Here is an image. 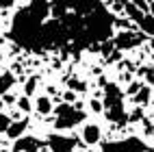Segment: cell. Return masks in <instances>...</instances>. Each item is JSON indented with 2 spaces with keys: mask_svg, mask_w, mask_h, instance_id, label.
<instances>
[{
  "mask_svg": "<svg viewBox=\"0 0 154 152\" xmlns=\"http://www.w3.org/2000/svg\"><path fill=\"white\" fill-rule=\"evenodd\" d=\"M50 17V2H30L22 7L13 15L11 22V33L9 37L13 44L28 50V52H42V26Z\"/></svg>",
  "mask_w": 154,
  "mask_h": 152,
  "instance_id": "1",
  "label": "cell"
},
{
  "mask_svg": "<svg viewBox=\"0 0 154 152\" xmlns=\"http://www.w3.org/2000/svg\"><path fill=\"white\" fill-rule=\"evenodd\" d=\"M104 115L113 124H126V109H124V94L115 83H104Z\"/></svg>",
  "mask_w": 154,
  "mask_h": 152,
  "instance_id": "2",
  "label": "cell"
},
{
  "mask_svg": "<svg viewBox=\"0 0 154 152\" xmlns=\"http://www.w3.org/2000/svg\"><path fill=\"white\" fill-rule=\"evenodd\" d=\"M85 117H87L85 111H80V109L72 107V104H67V102L59 104V107L54 109V126H57V130L74 128V126L80 124V122H83Z\"/></svg>",
  "mask_w": 154,
  "mask_h": 152,
  "instance_id": "3",
  "label": "cell"
},
{
  "mask_svg": "<svg viewBox=\"0 0 154 152\" xmlns=\"http://www.w3.org/2000/svg\"><path fill=\"white\" fill-rule=\"evenodd\" d=\"M146 144L139 137H128L122 141H109L102 144V152H146Z\"/></svg>",
  "mask_w": 154,
  "mask_h": 152,
  "instance_id": "4",
  "label": "cell"
},
{
  "mask_svg": "<svg viewBox=\"0 0 154 152\" xmlns=\"http://www.w3.org/2000/svg\"><path fill=\"white\" fill-rule=\"evenodd\" d=\"M124 9L128 11V15H130V17H132V20H135V22L141 26L143 35H154V15L143 13L135 2H124Z\"/></svg>",
  "mask_w": 154,
  "mask_h": 152,
  "instance_id": "5",
  "label": "cell"
},
{
  "mask_svg": "<svg viewBox=\"0 0 154 152\" xmlns=\"http://www.w3.org/2000/svg\"><path fill=\"white\" fill-rule=\"evenodd\" d=\"M143 39H146V35L139 33V30H122V33L115 37L113 46H115L117 50H130V48L139 46Z\"/></svg>",
  "mask_w": 154,
  "mask_h": 152,
  "instance_id": "6",
  "label": "cell"
},
{
  "mask_svg": "<svg viewBox=\"0 0 154 152\" xmlns=\"http://www.w3.org/2000/svg\"><path fill=\"white\" fill-rule=\"evenodd\" d=\"M78 141L74 137H67V135H50L48 137V148L50 152H72L76 148Z\"/></svg>",
  "mask_w": 154,
  "mask_h": 152,
  "instance_id": "7",
  "label": "cell"
},
{
  "mask_svg": "<svg viewBox=\"0 0 154 152\" xmlns=\"http://www.w3.org/2000/svg\"><path fill=\"white\" fill-rule=\"evenodd\" d=\"M44 141L42 139H37V137H20L15 141V146H13V152H42L44 150Z\"/></svg>",
  "mask_w": 154,
  "mask_h": 152,
  "instance_id": "8",
  "label": "cell"
},
{
  "mask_svg": "<svg viewBox=\"0 0 154 152\" xmlns=\"http://www.w3.org/2000/svg\"><path fill=\"white\" fill-rule=\"evenodd\" d=\"M28 128V117L26 119H20V122H11L7 128V137H11V139H20L24 135V130Z\"/></svg>",
  "mask_w": 154,
  "mask_h": 152,
  "instance_id": "9",
  "label": "cell"
},
{
  "mask_svg": "<svg viewBox=\"0 0 154 152\" xmlns=\"http://www.w3.org/2000/svg\"><path fill=\"white\" fill-rule=\"evenodd\" d=\"M83 141H85V144H89V146L98 144V141H100V128H98L96 124H87L85 130H83Z\"/></svg>",
  "mask_w": 154,
  "mask_h": 152,
  "instance_id": "10",
  "label": "cell"
},
{
  "mask_svg": "<svg viewBox=\"0 0 154 152\" xmlns=\"http://www.w3.org/2000/svg\"><path fill=\"white\" fill-rule=\"evenodd\" d=\"M13 85H15V76L11 72H2L0 74V96H5Z\"/></svg>",
  "mask_w": 154,
  "mask_h": 152,
  "instance_id": "11",
  "label": "cell"
},
{
  "mask_svg": "<svg viewBox=\"0 0 154 152\" xmlns=\"http://www.w3.org/2000/svg\"><path fill=\"white\" fill-rule=\"evenodd\" d=\"M50 111H52V102H50V98L48 96L37 98V113L39 115H48Z\"/></svg>",
  "mask_w": 154,
  "mask_h": 152,
  "instance_id": "12",
  "label": "cell"
},
{
  "mask_svg": "<svg viewBox=\"0 0 154 152\" xmlns=\"http://www.w3.org/2000/svg\"><path fill=\"white\" fill-rule=\"evenodd\" d=\"M148 98H150V87H141L137 94H135V98H132V102H137V104H146V102H148Z\"/></svg>",
  "mask_w": 154,
  "mask_h": 152,
  "instance_id": "13",
  "label": "cell"
},
{
  "mask_svg": "<svg viewBox=\"0 0 154 152\" xmlns=\"http://www.w3.org/2000/svg\"><path fill=\"white\" fill-rule=\"evenodd\" d=\"M35 89H37V78L33 76V78H28V80H26V85H24V94H26V98H28V96H33V94H35Z\"/></svg>",
  "mask_w": 154,
  "mask_h": 152,
  "instance_id": "14",
  "label": "cell"
},
{
  "mask_svg": "<svg viewBox=\"0 0 154 152\" xmlns=\"http://www.w3.org/2000/svg\"><path fill=\"white\" fill-rule=\"evenodd\" d=\"M69 89H74V91H85L87 89V83H83V80H78V78H69Z\"/></svg>",
  "mask_w": 154,
  "mask_h": 152,
  "instance_id": "15",
  "label": "cell"
},
{
  "mask_svg": "<svg viewBox=\"0 0 154 152\" xmlns=\"http://www.w3.org/2000/svg\"><path fill=\"white\" fill-rule=\"evenodd\" d=\"M11 117H9V115H5L2 113V111H0V133H7V128H9V124H11Z\"/></svg>",
  "mask_w": 154,
  "mask_h": 152,
  "instance_id": "16",
  "label": "cell"
},
{
  "mask_svg": "<svg viewBox=\"0 0 154 152\" xmlns=\"http://www.w3.org/2000/svg\"><path fill=\"white\" fill-rule=\"evenodd\" d=\"M17 107H20V111L28 113V111H30V102H28V98H20V100H17Z\"/></svg>",
  "mask_w": 154,
  "mask_h": 152,
  "instance_id": "17",
  "label": "cell"
},
{
  "mask_svg": "<svg viewBox=\"0 0 154 152\" xmlns=\"http://www.w3.org/2000/svg\"><path fill=\"white\" fill-rule=\"evenodd\" d=\"M130 119H132V122H137V119H141V109H137L135 113L130 115Z\"/></svg>",
  "mask_w": 154,
  "mask_h": 152,
  "instance_id": "18",
  "label": "cell"
},
{
  "mask_svg": "<svg viewBox=\"0 0 154 152\" xmlns=\"http://www.w3.org/2000/svg\"><path fill=\"white\" fill-rule=\"evenodd\" d=\"M148 83L154 85V70H150V72H148Z\"/></svg>",
  "mask_w": 154,
  "mask_h": 152,
  "instance_id": "19",
  "label": "cell"
},
{
  "mask_svg": "<svg viewBox=\"0 0 154 152\" xmlns=\"http://www.w3.org/2000/svg\"><path fill=\"white\" fill-rule=\"evenodd\" d=\"M65 100H67V104H69L72 100H74V91H67V94H65Z\"/></svg>",
  "mask_w": 154,
  "mask_h": 152,
  "instance_id": "20",
  "label": "cell"
},
{
  "mask_svg": "<svg viewBox=\"0 0 154 152\" xmlns=\"http://www.w3.org/2000/svg\"><path fill=\"white\" fill-rule=\"evenodd\" d=\"M91 107H94V111H100L102 107H100V102H91Z\"/></svg>",
  "mask_w": 154,
  "mask_h": 152,
  "instance_id": "21",
  "label": "cell"
},
{
  "mask_svg": "<svg viewBox=\"0 0 154 152\" xmlns=\"http://www.w3.org/2000/svg\"><path fill=\"white\" fill-rule=\"evenodd\" d=\"M150 9H152V11H154V2H152V5H150Z\"/></svg>",
  "mask_w": 154,
  "mask_h": 152,
  "instance_id": "22",
  "label": "cell"
},
{
  "mask_svg": "<svg viewBox=\"0 0 154 152\" xmlns=\"http://www.w3.org/2000/svg\"><path fill=\"white\" fill-rule=\"evenodd\" d=\"M0 107H2V100H0Z\"/></svg>",
  "mask_w": 154,
  "mask_h": 152,
  "instance_id": "23",
  "label": "cell"
}]
</instances>
